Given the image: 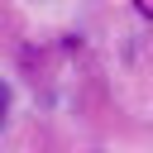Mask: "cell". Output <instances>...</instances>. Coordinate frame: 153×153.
<instances>
[{"mask_svg":"<svg viewBox=\"0 0 153 153\" xmlns=\"http://www.w3.org/2000/svg\"><path fill=\"white\" fill-rule=\"evenodd\" d=\"M5 110H10V86L0 81V120H5Z\"/></svg>","mask_w":153,"mask_h":153,"instance_id":"obj_1","label":"cell"}]
</instances>
